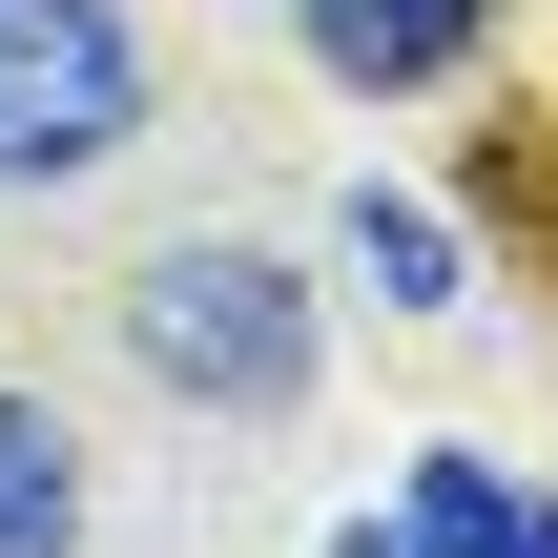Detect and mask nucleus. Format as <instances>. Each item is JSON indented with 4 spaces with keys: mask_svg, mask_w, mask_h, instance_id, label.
<instances>
[{
    "mask_svg": "<svg viewBox=\"0 0 558 558\" xmlns=\"http://www.w3.org/2000/svg\"><path fill=\"white\" fill-rule=\"evenodd\" d=\"M124 352H145L166 393H207V414H290V393H311V290H290L269 248H166V269L124 290Z\"/></svg>",
    "mask_w": 558,
    "mask_h": 558,
    "instance_id": "f257e3e1",
    "label": "nucleus"
},
{
    "mask_svg": "<svg viewBox=\"0 0 558 558\" xmlns=\"http://www.w3.org/2000/svg\"><path fill=\"white\" fill-rule=\"evenodd\" d=\"M145 124V41L104 0H0V186H83Z\"/></svg>",
    "mask_w": 558,
    "mask_h": 558,
    "instance_id": "f03ea898",
    "label": "nucleus"
},
{
    "mask_svg": "<svg viewBox=\"0 0 558 558\" xmlns=\"http://www.w3.org/2000/svg\"><path fill=\"white\" fill-rule=\"evenodd\" d=\"M290 21H311V62H331V83H435L497 0H290Z\"/></svg>",
    "mask_w": 558,
    "mask_h": 558,
    "instance_id": "7ed1b4c3",
    "label": "nucleus"
},
{
    "mask_svg": "<svg viewBox=\"0 0 558 558\" xmlns=\"http://www.w3.org/2000/svg\"><path fill=\"white\" fill-rule=\"evenodd\" d=\"M62 538H83V456L41 393H0V558H62Z\"/></svg>",
    "mask_w": 558,
    "mask_h": 558,
    "instance_id": "20e7f679",
    "label": "nucleus"
},
{
    "mask_svg": "<svg viewBox=\"0 0 558 558\" xmlns=\"http://www.w3.org/2000/svg\"><path fill=\"white\" fill-rule=\"evenodd\" d=\"M518 518H538V497H518L497 456H414V497H393V538H435V558H518Z\"/></svg>",
    "mask_w": 558,
    "mask_h": 558,
    "instance_id": "39448f33",
    "label": "nucleus"
},
{
    "mask_svg": "<svg viewBox=\"0 0 558 558\" xmlns=\"http://www.w3.org/2000/svg\"><path fill=\"white\" fill-rule=\"evenodd\" d=\"M352 269H373L393 311H456V228H435L414 186H352Z\"/></svg>",
    "mask_w": 558,
    "mask_h": 558,
    "instance_id": "423d86ee",
    "label": "nucleus"
},
{
    "mask_svg": "<svg viewBox=\"0 0 558 558\" xmlns=\"http://www.w3.org/2000/svg\"><path fill=\"white\" fill-rule=\"evenodd\" d=\"M331 558H435V538H393V518H352V538H331Z\"/></svg>",
    "mask_w": 558,
    "mask_h": 558,
    "instance_id": "0eeeda50",
    "label": "nucleus"
},
{
    "mask_svg": "<svg viewBox=\"0 0 558 558\" xmlns=\"http://www.w3.org/2000/svg\"><path fill=\"white\" fill-rule=\"evenodd\" d=\"M518 558H558V497H538V518H518Z\"/></svg>",
    "mask_w": 558,
    "mask_h": 558,
    "instance_id": "6e6552de",
    "label": "nucleus"
}]
</instances>
